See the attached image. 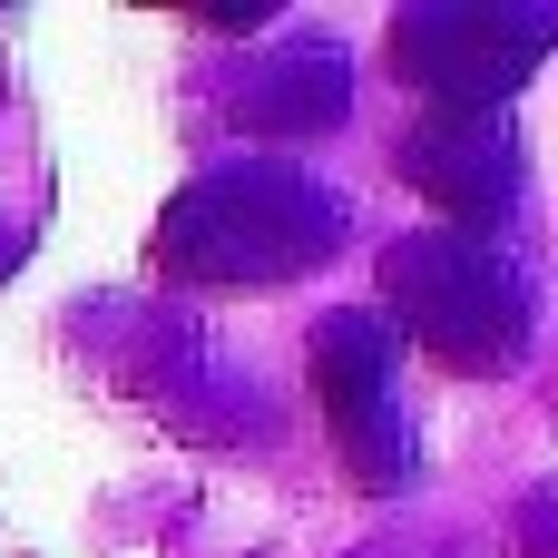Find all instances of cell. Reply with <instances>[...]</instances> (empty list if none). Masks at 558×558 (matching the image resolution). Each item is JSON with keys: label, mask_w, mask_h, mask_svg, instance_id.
Segmentation results:
<instances>
[{"label": "cell", "mask_w": 558, "mask_h": 558, "mask_svg": "<svg viewBox=\"0 0 558 558\" xmlns=\"http://www.w3.org/2000/svg\"><path fill=\"white\" fill-rule=\"evenodd\" d=\"M333 235H343L333 186H304L284 167H245V177H206L167 216V265L206 294H265L294 265H314Z\"/></svg>", "instance_id": "obj_1"}, {"label": "cell", "mask_w": 558, "mask_h": 558, "mask_svg": "<svg viewBox=\"0 0 558 558\" xmlns=\"http://www.w3.org/2000/svg\"><path fill=\"white\" fill-rule=\"evenodd\" d=\"M314 402L333 412L353 481L392 490L412 471V422L392 412V324L383 314H333L314 333Z\"/></svg>", "instance_id": "obj_3"}, {"label": "cell", "mask_w": 558, "mask_h": 558, "mask_svg": "<svg viewBox=\"0 0 558 558\" xmlns=\"http://www.w3.org/2000/svg\"><path fill=\"white\" fill-rule=\"evenodd\" d=\"M402 167H412V186H422L451 226H490V216H510V196H520V147H510V128L481 118V108L432 118Z\"/></svg>", "instance_id": "obj_5"}, {"label": "cell", "mask_w": 558, "mask_h": 558, "mask_svg": "<svg viewBox=\"0 0 558 558\" xmlns=\"http://www.w3.org/2000/svg\"><path fill=\"white\" fill-rule=\"evenodd\" d=\"M412 29L451 39V49H402L392 39V69L422 78L432 98H451V118L500 98V88H520L539 69V39H549V20H481V10H412Z\"/></svg>", "instance_id": "obj_4"}, {"label": "cell", "mask_w": 558, "mask_h": 558, "mask_svg": "<svg viewBox=\"0 0 558 558\" xmlns=\"http://www.w3.org/2000/svg\"><path fill=\"white\" fill-rule=\"evenodd\" d=\"M392 324L451 373H510L530 353V275L471 235H412L383 255Z\"/></svg>", "instance_id": "obj_2"}]
</instances>
